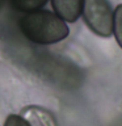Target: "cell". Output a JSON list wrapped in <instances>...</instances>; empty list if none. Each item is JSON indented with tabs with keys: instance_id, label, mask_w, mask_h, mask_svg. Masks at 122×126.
I'll return each instance as SVG.
<instances>
[{
	"instance_id": "1",
	"label": "cell",
	"mask_w": 122,
	"mask_h": 126,
	"mask_svg": "<svg viewBox=\"0 0 122 126\" xmlns=\"http://www.w3.org/2000/svg\"><path fill=\"white\" fill-rule=\"evenodd\" d=\"M18 28L30 42L37 45L61 42L70 34L66 21H63L57 13L45 9L25 13L18 20Z\"/></svg>"
},
{
	"instance_id": "2",
	"label": "cell",
	"mask_w": 122,
	"mask_h": 126,
	"mask_svg": "<svg viewBox=\"0 0 122 126\" xmlns=\"http://www.w3.org/2000/svg\"><path fill=\"white\" fill-rule=\"evenodd\" d=\"M81 15L94 34L101 37L113 34V9L108 0H84Z\"/></svg>"
},
{
	"instance_id": "3",
	"label": "cell",
	"mask_w": 122,
	"mask_h": 126,
	"mask_svg": "<svg viewBox=\"0 0 122 126\" xmlns=\"http://www.w3.org/2000/svg\"><path fill=\"white\" fill-rule=\"evenodd\" d=\"M84 0H51L55 13L63 21L75 22L81 16Z\"/></svg>"
},
{
	"instance_id": "4",
	"label": "cell",
	"mask_w": 122,
	"mask_h": 126,
	"mask_svg": "<svg viewBox=\"0 0 122 126\" xmlns=\"http://www.w3.org/2000/svg\"><path fill=\"white\" fill-rule=\"evenodd\" d=\"M20 116L24 120H26V122L30 126H57V122H55L53 114L41 106H26L25 109H22Z\"/></svg>"
},
{
	"instance_id": "5",
	"label": "cell",
	"mask_w": 122,
	"mask_h": 126,
	"mask_svg": "<svg viewBox=\"0 0 122 126\" xmlns=\"http://www.w3.org/2000/svg\"><path fill=\"white\" fill-rule=\"evenodd\" d=\"M9 3L15 11L28 13V12L42 9V7L47 3V0H9Z\"/></svg>"
},
{
	"instance_id": "6",
	"label": "cell",
	"mask_w": 122,
	"mask_h": 126,
	"mask_svg": "<svg viewBox=\"0 0 122 126\" xmlns=\"http://www.w3.org/2000/svg\"><path fill=\"white\" fill-rule=\"evenodd\" d=\"M113 34L122 49V4L117 5L113 12Z\"/></svg>"
},
{
	"instance_id": "7",
	"label": "cell",
	"mask_w": 122,
	"mask_h": 126,
	"mask_svg": "<svg viewBox=\"0 0 122 126\" xmlns=\"http://www.w3.org/2000/svg\"><path fill=\"white\" fill-rule=\"evenodd\" d=\"M4 126H30V125L26 122V120H24L18 114H9L7 117Z\"/></svg>"
},
{
	"instance_id": "8",
	"label": "cell",
	"mask_w": 122,
	"mask_h": 126,
	"mask_svg": "<svg viewBox=\"0 0 122 126\" xmlns=\"http://www.w3.org/2000/svg\"><path fill=\"white\" fill-rule=\"evenodd\" d=\"M4 3H5V0H0V9H1V8H3Z\"/></svg>"
}]
</instances>
